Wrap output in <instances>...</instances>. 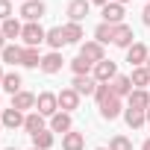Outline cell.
<instances>
[{
    "instance_id": "1",
    "label": "cell",
    "mask_w": 150,
    "mask_h": 150,
    "mask_svg": "<svg viewBox=\"0 0 150 150\" xmlns=\"http://www.w3.org/2000/svg\"><path fill=\"white\" fill-rule=\"evenodd\" d=\"M35 106H38V109H35L38 115H44V118H53V115L59 112V97H56L53 91H41V94L35 97Z\"/></svg>"
},
{
    "instance_id": "18",
    "label": "cell",
    "mask_w": 150,
    "mask_h": 150,
    "mask_svg": "<svg viewBox=\"0 0 150 150\" xmlns=\"http://www.w3.org/2000/svg\"><path fill=\"white\" fill-rule=\"evenodd\" d=\"M50 129L53 132H71V112H56L53 118H50Z\"/></svg>"
},
{
    "instance_id": "44",
    "label": "cell",
    "mask_w": 150,
    "mask_h": 150,
    "mask_svg": "<svg viewBox=\"0 0 150 150\" xmlns=\"http://www.w3.org/2000/svg\"><path fill=\"white\" fill-rule=\"evenodd\" d=\"M97 150H106V147H97Z\"/></svg>"
},
{
    "instance_id": "34",
    "label": "cell",
    "mask_w": 150,
    "mask_h": 150,
    "mask_svg": "<svg viewBox=\"0 0 150 150\" xmlns=\"http://www.w3.org/2000/svg\"><path fill=\"white\" fill-rule=\"evenodd\" d=\"M12 18V3L9 0H0V21H9Z\"/></svg>"
},
{
    "instance_id": "47",
    "label": "cell",
    "mask_w": 150,
    "mask_h": 150,
    "mask_svg": "<svg viewBox=\"0 0 150 150\" xmlns=\"http://www.w3.org/2000/svg\"><path fill=\"white\" fill-rule=\"evenodd\" d=\"M24 3H27V0H24Z\"/></svg>"
},
{
    "instance_id": "12",
    "label": "cell",
    "mask_w": 150,
    "mask_h": 150,
    "mask_svg": "<svg viewBox=\"0 0 150 150\" xmlns=\"http://www.w3.org/2000/svg\"><path fill=\"white\" fill-rule=\"evenodd\" d=\"M62 53L59 50H53V53H47V56H41V71L44 74H59L62 71Z\"/></svg>"
},
{
    "instance_id": "39",
    "label": "cell",
    "mask_w": 150,
    "mask_h": 150,
    "mask_svg": "<svg viewBox=\"0 0 150 150\" xmlns=\"http://www.w3.org/2000/svg\"><path fill=\"white\" fill-rule=\"evenodd\" d=\"M3 77H6V74H3V68H0V86H3Z\"/></svg>"
},
{
    "instance_id": "26",
    "label": "cell",
    "mask_w": 150,
    "mask_h": 150,
    "mask_svg": "<svg viewBox=\"0 0 150 150\" xmlns=\"http://www.w3.org/2000/svg\"><path fill=\"white\" fill-rule=\"evenodd\" d=\"M71 68H74V77H88V71H94V65L88 62V59H83V56H77L71 62Z\"/></svg>"
},
{
    "instance_id": "20",
    "label": "cell",
    "mask_w": 150,
    "mask_h": 150,
    "mask_svg": "<svg viewBox=\"0 0 150 150\" xmlns=\"http://www.w3.org/2000/svg\"><path fill=\"white\" fill-rule=\"evenodd\" d=\"M129 80H132V88H147V86H150V71H147V65H141V68H132Z\"/></svg>"
},
{
    "instance_id": "38",
    "label": "cell",
    "mask_w": 150,
    "mask_h": 150,
    "mask_svg": "<svg viewBox=\"0 0 150 150\" xmlns=\"http://www.w3.org/2000/svg\"><path fill=\"white\" fill-rule=\"evenodd\" d=\"M141 150H150V138H147V141H144V144H141Z\"/></svg>"
},
{
    "instance_id": "48",
    "label": "cell",
    "mask_w": 150,
    "mask_h": 150,
    "mask_svg": "<svg viewBox=\"0 0 150 150\" xmlns=\"http://www.w3.org/2000/svg\"><path fill=\"white\" fill-rule=\"evenodd\" d=\"M147 3H150V0H147Z\"/></svg>"
},
{
    "instance_id": "24",
    "label": "cell",
    "mask_w": 150,
    "mask_h": 150,
    "mask_svg": "<svg viewBox=\"0 0 150 150\" xmlns=\"http://www.w3.org/2000/svg\"><path fill=\"white\" fill-rule=\"evenodd\" d=\"M47 44H50L53 50L65 47V44H68V38H65V30H62V27H53V30H47Z\"/></svg>"
},
{
    "instance_id": "37",
    "label": "cell",
    "mask_w": 150,
    "mask_h": 150,
    "mask_svg": "<svg viewBox=\"0 0 150 150\" xmlns=\"http://www.w3.org/2000/svg\"><path fill=\"white\" fill-rule=\"evenodd\" d=\"M91 3H97V6H106V3H109V0H91Z\"/></svg>"
},
{
    "instance_id": "33",
    "label": "cell",
    "mask_w": 150,
    "mask_h": 150,
    "mask_svg": "<svg viewBox=\"0 0 150 150\" xmlns=\"http://www.w3.org/2000/svg\"><path fill=\"white\" fill-rule=\"evenodd\" d=\"M109 97H112L109 83H97V88H94V100H97V103H103V100H109Z\"/></svg>"
},
{
    "instance_id": "41",
    "label": "cell",
    "mask_w": 150,
    "mask_h": 150,
    "mask_svg": "<svg viewBox=\"0 0 150 150\" xmlns=\"http://www.w3.org/2000/svg\"><path fill=\"white\" fill-rule=\"evenodd\" d=\"M115 3H121V6H124V3H129V0H115Z\"/></svg>"
},
{
    "instance_id": "16",
    "label": "cell",
    "mask_w": 150,
    "mask_h": 150,
    "mask_svg": "<svg viewBox=\"0 0 150 150\" xmlns=\"http://www.w3.org/2000/svg\"><path fill=\"white\" fill-rule=\"evenodd\" d=\"M71 88L77 91V94H94V88H97V80H94V77H74Z\"/></svg>"
},
{
    "instance_id": "25",
    "label": "cell",
    "mask_w": 150,
    "mask_h": 150,
    "mask_svg": "<svg viewBox=\"0 0 150 150\" xmlns=\"http://www.w3.org/2000/svg\"><path fill=\"white\" fill-rule=\"evenodd\" d=\"M21 56H24V47H18V44H6V47H3V62L21 65Z\"/></svg>"
},
{
    "instance_id": "10",
    "label": "cell",
    "mask_w": 150,
    "mask_h": 150,
    "mask_svg": "<svg viewBox=\"0 0 150 150\" xmlns=\"http://www.w3.org/2000/svg\"><path fill=\"white\" fill-rule=\"evenodd\" d=\"M132 38H135V35H132V27L118 24V27H115V35H112V44H115V47H127V50H129V47H132Z\"/></svg>"
},
{
    "instance_id": "17",
    "label": "cell",
    "mask_w": 150,
    "mask_h": 150,
    "mask_svg": "<svg viewBox=\"0 0 150 150\" xmlns=\"http://www.w3.org/2000/svg\"><path fill=\"white\" fill-rule=\"evenodd\" d=\"M33 106H35V94H30V91H18V94H12V109L27 112V109H33Z\"/></svg>"
},
{
    "instance_id": "43",
    "label": "cell",
    "mask_w": 150,
    "mask_h": 150,
    "mask_svg": "<svg viewBox=\"0 0 150 150\" xmlns=\"http://www.w3.org/2000/svg\"><path fill=\"white\" fill-rule=\"evenodd\" d=\"M6 150H18V147H6Z\"/></svg>"
},
{
    "instance_id": "21",
    "label": "cell",
    "mask_w": 150,
    "mask_h": 150,
    "mask_svg": "<svg viewBox=\"0 0 150 150\" xmlns=\"http://www.w3.org/2000/svg\"><path fill=\"white\" fill-rule=\"evenodd\" d=\"M124 121H127V127H129V129H141V127L147 124L144 112H138V109H129V106H127V112H124Z\"/></svg>"
},
{
    "instance_id": "22",
    "label": "cell",
    "mask_w": 150,
    "mask_h": 150,
    "mask_svg": "<svg viewBox=\"0 0 150 150\" xmlns=\"http://www.w3.org/2000/svg\"><path fill=\"white\" fill-rule=\"evenodd\" d=\"M21 65H24V68H41V53H38V47H24Z\"/></svg>"
},
{
    "instance_id": "13",
    "label": "cell",
    "mask_w": 150,
    "mask_h": 150,
    "mask_svg": "<svg viewBox=\"0 0 150 150\" xmlns=\"http://www.w3.org/2000/svg\"><path fill=\"white\" fill-rule=\"evenodd\" d=\"M24 112H18V109H3V115H0V121H3V127H9V129H18V127H24Z\"/></svg>"
},
{
    "instance_id": "28",
    "label": "cell",
    "mask_w": 150,
    "mask_h": 150,
    "mask_svg": "<svg viewBox=\"0 0 150 150\" xmlns=\"http://www.w3.org/2000/svg\"><path fill=\"white\" fill-rule=\"evenodd\" d=\"M3 91H9V94L24 91L21 88V74H6V77H3Z\"/></svg>"
},
{
    "instance_id": "2",
    "label": "cell",
    "mask_w": 150,
    "mask_h": 150,
    "mask_svg": "<svg viewBox=\"0 0 150 150\" xmlns=\"http://www.w3.org/2000/svg\"><path fill=\"white\" fill-rule=\"evenodd\" d=\"M44 12H47V6L41 0H27V3H21V15L27 18V24H38L44 18Z\"/></svg>"
},
{
    "instance_id": "35",
    "label": "cell",
    "mask_w": 150,
    "mask_h": 150,
    "mask_svg": "<svg viewBox=\"0 0 150 150\" xmlns=\"http://www.w3.org/2000/svg\"><path fill=\"white\" fill-rule=\"evenodd\" d=\"M141 21H144V27H150V3L144 6V12H141Z\"/></svg>"
},
{
    "instance_id": "6",
    "label": "cell",
    "mask_w": 150,
    "mask_h": 150,
    "mask_svg": "<svg viewBox=\"0 0 150 150\" xmlns=\"http://www.w3.org/2000/svg\"><path fill=\"white\" fill-rule=\"evenodd\" d=\"M103 24H109V27H118V24H124V6L121 3H106L103 6Z\"/></svg>"
},
{
    "instance_id": "11",
    "label": "cell",
    "mask_w": 150,
    "mask_h": 150,
    "mask_svg": "<svg viewBox=\"0 0 150 150\" xmlns=\"http://www.w3.org/2000/svg\"><path fill=\"white\" fill-rule=\"evenodd\" d=\"M56 97H59V109L62 112H74V109L80 106V94L74 91V88H62Z\"/></svg>"
},
{
    "instance_id": "7",
    "label": "cell",
    "mask_w": 150,
    "mask_h": 150,
    "mask_svg": "<svg viewBox=\"0 0 150 150\" xmlns=\"http://www.w3.org/2000/svg\"><path fill=\"white\" fill-rule=\"evenodd\" d=\"M147 59H150V53H147V47H144L141 41H135V44L127 50V62H129L132 68H141V65H147Z\"/></svg>"
},
{
    "instance_id": "8",
    "label": "cell",
    "mask_w": 150,
    "mask_h": 150,
    "mask_svg": "<svg viewBox=\"0 0 150 150\" xmlns=\"http://www.w3.org/2000/svg\"><path fill=\"white\" fill-rule=\"evenodd\" d=\"M127 100H129V109H138V112H147L150 109V91L147 88H132Z\"/></svg>"
},
{
    "instance_id": "27",
    "label": "cell",
    "mask_w": 150,
    "mask_h": 150,
    "mask_svg": "<svg viewBox=\"0 0 150 150\" xmlns=\"http://www.w3.org/2000/svg\"><path fill=\"white\" fill-rule=\"evenodd\" d=\"M33 147H38V150H50V147H53V132H47V129L35 132V135H33Z\"/></svg>"
},
{
    "instance_id": "45",
    "label": "cell",
    "mask_w": 150,
    "mask_h": 150,
    "mask_svg": "<svg viewBox=\"0 0 150 150\" xmlns=\"http://www.w3.org/2000/svg\"><path fill=\"white\" fill-rule=\"evenodd\" d=\"M0 127H3V121H0Z\"/></svg>"
},
{
    "instance_id": "29",
    "label": "cell",
    "mask_w": 150,
    "mask_h": 150,
    "mask_svg": "<svg viewBox=\"0 0 150 150\" xmlns=\"http://www.w3.org/2000/svg\"><path fill=\"white\" fill-rule=\"evenodd\" d=\"M112 35H115V27H109V24H97V30H94V41L109 44V41H112Z\"/></svg>"
},
{
    "instance_id": "36",
    "label": "cell",
    "mask_w": 150,
    "mask_h": 150,
    "mask_svg": "<svg viewBox=\"0 0 150 150\" xmlns=\"http://www.w3.org/2000/svg\"><path fill=\"white\" fill-rule=\"evenodd\" d=\"M3 47H6V35H3V30H0V53H3Z\"/></svg>"
},
{
    "instance_id": "19",
    "label": "cell",
    "mask_w": 150,
    "mask_h": 150,
    "mask_svg": "<svg viewBox=\"0 0 150 150\" xmlns=\"http://www.w3.org/2000/svg\"><path fill=\"white\" fill-rule=\"evenodd\" d=\"M86 147V138H83V132H65L62 135V150H83Z\"/></svg>"
},
{
    "instance_id": "31",
    "label": "cell",
    "mask_w": 150,
    "mask_h": 150,
    "mask_svg": "<svg viewBox=\"0 0 150 150\" xmlns=\"http://www.w3.org/2000/svg\"><path fill=\"white\" fill-rule=\"evenodd\" d=\"M0 30H3V35L6 38H18L21 33H24V27L15 21V18H9V21H3V27H0Z\"/></svg>"
},
{
    "instance_id": "5",
    "label": "cell",
    "mask_w": 150,
    "mask_h": 150,
    "mask_svg": "<svg viewBox=\"0 0 150 150\" xmlns=\"http://www.w3.org/2000/svg\"><path fill=\"white\" fill-rule=\"evenodd\" d=\"M80 56L83 59H88L91 65H97V62H103L106 56H103V44L100 41H83L80 44Z\"/></svg>"
},
{
    "instance_id": "14",
    "label": "cell",
    "mask_w": 150,
    "mask_h": 150,
    "mask_svg": "<svg viewBox=\"0 0 150 150\" xmlns=\"http://www.w3.org/2000/svg\"><path fill=\"white\" fill-rule=\"evenodd\" d=\"M109 88H112V94H115V97H129V91H132V80H129V77H121V74H118V77L109 83Z\"/></svg>"
},
{
    "instance_id": "30",
    "label": "cell",
    "mask_w": 150,
    "mask_h": 150,
    "mask_svg": "<svg viewBox=\"0 0 150 150\" xmlns=\"http://www.w3.org/2000/svg\"><path fill=\"white\" fill-rule=\"evenodd\" d=\"M62 30H65V38H68V44H74V41H80V38H83V27H80V24H74V21H68Z\"/></svg>"
},
{
    "instance_id": "15",
    "label": "cell",
    "mask_w": 150,
    "mask_h": 150,
    "mask_svg": "<svg viewBox=\"0 0 150 150\" xmlns=\"http://www.w3.org/2000/svg\"><path fill=\"white\" fill-rule=\"evenodd\" d=\"M100 115H103L106 121H115V118L121 115V97L112 94L109 100H103V103H100Z\"/></svg>"
},
{
    "instance_id": "4",
    "label": "cell",
    "mask_w": 150,
    "mask_h": 150,
    "mask_svg": "<svg viewBox=\"0 0 150 150\" xmlns=\"http://www.w3.org/2000/svg\"><path fill=\"white\" fill-rule=\"evenodd\" d=\"M115 77H118V65L112 59H103V62L94 65V80L97 83H112Z\"/></svg>"
},
{
    "instance_id": "3",
    "label": "cell",
    "mask_w": 150,
    "mask_h": 150,
    "mask_svg": "<svg viewBox=\"0 0 150 150\" xmlns=\"http://www.w3.org/2000/svg\"><path fill=\"white\" fill-rule=\"evenodd\" d=\"M21 38H24L27 47H38L41 41H47V30H41L38 24H27L24 33H21Z\"/></svg>"
},
{
    "instance_id": "46",
    "label": "cell",
    "mask_w": 150,
    "mask_h": 150,
    "mask_svg": "<svg viewBox=\"0 0 150 150\" xmlns=\"http://www.w3.org/2000/svg\"><path fill=\"white\" fill-rule=\"evenodd\" d=\"M33 150H38V147H33Z\"/></svg>"
},
{
    "instance_id": "23",
    "label": "cell",
    "mask_w": 150,
    "mask_h": 150,
    "mask_svg": "<svg viewBox=\"0 0 150 150\" xmlns=\"http://www.w3.org/2000/svg\"><path fill=\"white\" fill-rule=\"evenodd\" d=\"M24 129H27L30 135H35V132H41V129H44V115H38V112H33V115H27V118H24Z\"/></svg>"
},
{
    "instance_id": "32",
    "label": "cell",
    "mask_w": 150,
    "mask_h": 150,
    "mask_svg": "<svg viewBox=\"0 0 150 150\" xmlns=\"http://www.w3.org/2000/svg\"><path fill=\"white\" fill-rule=\"evenodd\" d=\"M109 150H132V141H129L127 135H115V138L109 141Z\"/></svg>"
},
{
    "instance_id": "9",
    "label": "cell",
    "mask_w": 150,
    "mask_h": 150,
    "mask_svg": "<svg viewBox=\"0 0 150 150\" xmlns=\"http://www.w3.org/2000/svg\"><path fill=\"white\" fill-rule=\"evenodd\" d=\"M88 0H71L68 3V18L74 21V24H80V21H86L88 18Z\"/></svg>"
},
{
    "instance_id": "42",
    "label": "cell",
    "mask_w": 150,
    "mask_h": 150,
    "mask_svg": "<svg viewBox=\"0 0 150 150\" xmlns=\"http://www.w3.org/2000/svg\"><path fill=\"white\" fill-rule=\"evenodd\" d=\"M147 71H150V59H147Z\"/></svg>"
},
{
    "instance_id": "40",
    "label": "cell",
    "mask_w": 150,
    "mask_h": 150,
    "mask_svg": "<svg viewBox=\"0 0 150 150\" xmlns=\"http://www.w3.org/2000/svg\"><path fill=\"white\" fill-rule=\"evenodd\" d=\"M144 118H147V124H150V109H147V112H144Z\"/></svg>"
}]
</instances>
